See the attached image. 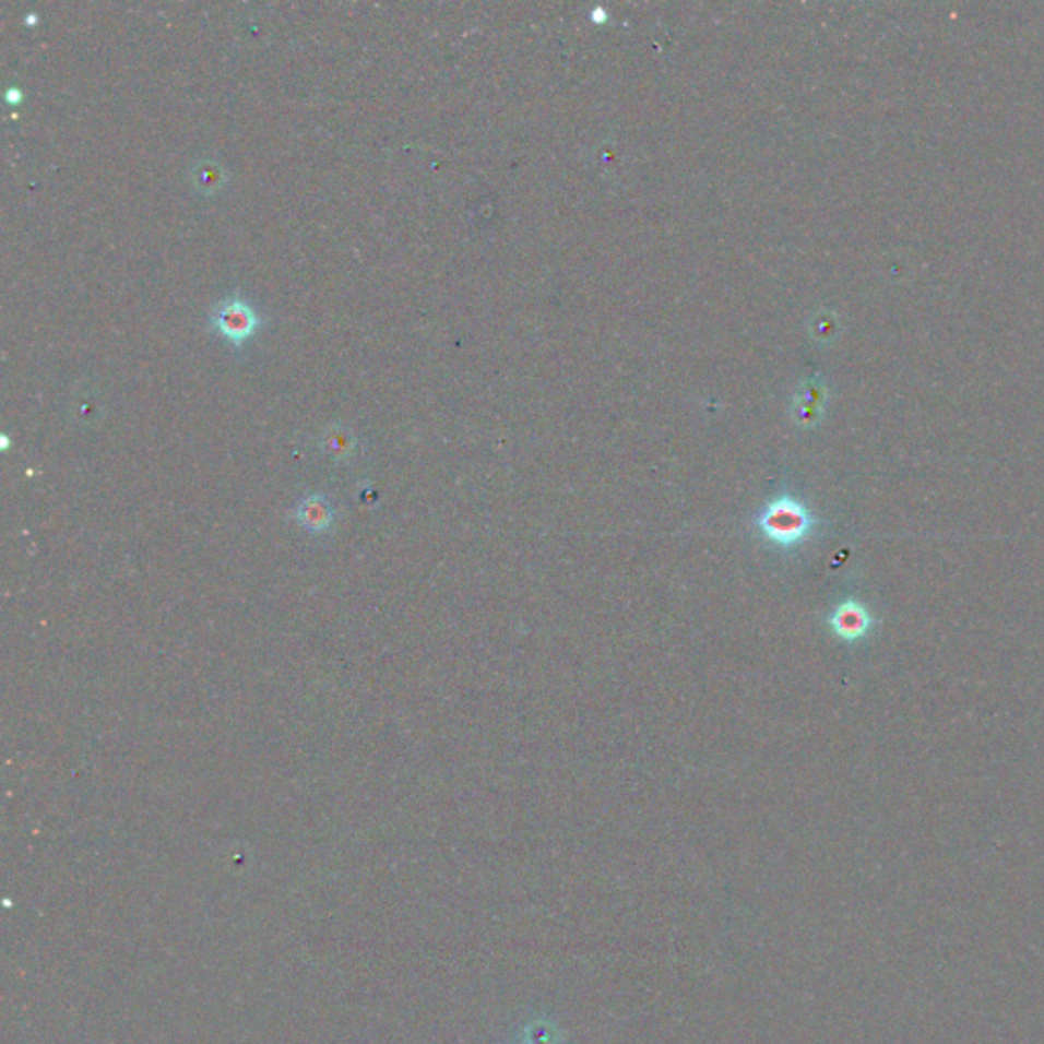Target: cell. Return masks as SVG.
Listing matches in <instances>:
<instances>
[{
  "label": "cell",
  "instance_id": "1",
  "mask_svg": "<svg viewBox=\"0 0 1044 1044\" xmlns=\"http://www.w3.org/2000/svg\"><path fill=\"white\" fill-rule=\"evenodd\" d=\"M816 524L815 514L792 496L773 498L755 519L759 535L782 549L804 543L812 535Z\"/></svg>",
  "mask_w": 1044,
  "mask_h": 1044
},
{
  "label": "cell",
  "instance_id": "2",
  "mask_svg": "<svg viewBox=\"0 0 1044 1044\" xmlns=\"http://www.w3.org/2000/svg\"><path fill=\"white\" fill-rule=\"evenodd\" d=\"M258 315L241 296H230L213 308L211 324L216 333L235 345H241L258 329Z\"/></svg>",
  "mask_w": 1044,
  "mask_h": 1044
},
{
  "label": "cell",
  "instance_id": "3",
  "mask_svg": "<svg viewBox=\"0 0 1044 1044\" xmlns=\"http://www.w3.org/2000/svg\"><path fill=\"white\" fill-rule=\"evenodd\" d=\"M829 625L839 639L853 643V641H861L869 632L874 618L861 602L846 600L841 606L834 608V613L830 615Z\"/></svg>",
  "mask_w": 1044,
  "mask_h": 1044
},
{
  "label": "cell",
  "instance_id": "4",
  "mask_svg": "<svg viewBox=\"0 0 1044 1044\" xmlns=\"http://www.w3.org/2000/svg\"><path fill=\"white\" fill-rule=\"evenodd\" d=\"M296 519L310 533H324L331 526L335 514H333V508L324 498L312 496V498H305L298 505Z\"/></svg>",
  "mask_w": 1044,
  "mask_h": 1044
},
{
  "label": "cell",
  "instance_id": "5",
  "mask_svg": "<svg viewBox=\"0 0 1044 1044\" xmlns=\"http://www.w3.org/2000/svg\"><path fill=\"white\" fill-rule=\"evenodd\" d=\"M192 182L202 194H215L225 185V169L216 162H199L192 168Z\"/></svg>",
  "mask_w": 1044,
  "mask_h": 1044
},
{
  "label": "cell",
  "instance_id": "6",
  "mask_svg": "<svg viewBox=\"0 0 1044 1044\" xmlns=\"http://www.w3.org/2000/svg\"><path fill=\"white\" fill-rule=\"evenodd\" d=\"M352 446H354V441L345 430H331L327 435V449L335 455H347L352 451Z\"/></svg>",
  "mask_w": 1044,
  "mask_h": 1044
},
{
  "label": "cell",
  "instance_id": "7",
  "mask_svg": "<svg viewBox=\"0 0 1044 1044\" xmlns=\"http://www.w3.org/2000/svg\"><path fill=\"white\" fill-rule=\"evenodd\" d=\"M529 1044H537V1043H529Z\"/></svg>",
  "mask_w": 1044,
  "mask_h": 1044
}]
</instances>
